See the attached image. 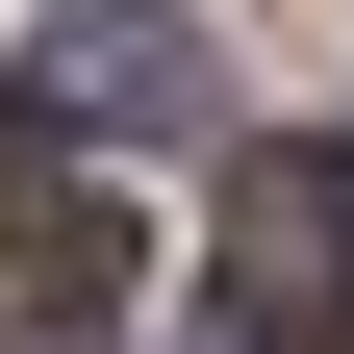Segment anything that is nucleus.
<instances>
[{
    "label": "nucleus",
    "instance_id": "nucleus-1",
    "mask_svg": "<svg viewBox=\"0 0 354 354\" xmlns=\"http://www.w3.org/2000/svg\"><path fill=\"white\" fill-rule=\"evenodd\" d=\"M354 329V127H279V152H228V304H203V354H329Z\"/></svg>",
    "mask_w": 354,
    "mask_h": 354
},
{
    "label": "nucleus",
    "instance_id": "nucleus-2",
    "mask_svg": "<svg viewBox=\"0 0 354 354\" xmlns=\"http://www.w3.org/2000/svg\"><path fill=\"white\" fill-rule=\"evenodd\" d=\"M177 102H203L177 0H51V127H177Z\"/></svg>",
    "mask_w": 354,
    "mask_h": 354
}]
</instances>
